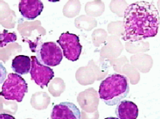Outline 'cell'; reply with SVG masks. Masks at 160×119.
Here are the masks:
<instances>
[{
	"label": "cell",
	"mask_w": 160,
	"mask_h": 119,
	"mask_svg": "<svg viewBox=\"0 0 160 119\" xmlns=\"http://www.w3.org/2000/svg\"><path fill=\"white\" fill-rule=\"evenodd\" d=\"M43 3L40 0H22L18 3V11L24 18L33 20L43 11Z\"/></svg>",
	"instance_id": "ba28073f"
},
{
	"label": "cell",
	"mask_w": 160,
	"mask_h": 119,
	"mask_svg": "<svg viewBox=\"0 0 160 119\" xmlns=\"http://www.w3.org/2000/svg\"><path fill=\"white\" fill-rule=\"evenodd\" d=\"M159 15L156 6L150 1H137L124 11L122 40L138 42L158 34Z\"/></svg>",
	"instance_id": "6da1fadb"
},
{
	"label": "cell",
	"mask_w": 160,
	"mask_h": 119,
	"mask_svg": "<svg viewBox=\"0 0 160 119\" xmlns=\"http://www.w3.org/2000/svg\"><path fill=\"white\" fill-rule=\"evenodd\" d=\"M7 69L4 67V66L0 62V84L4 82L6 78H7Z\"/></svg>",
	"instance_id": "7c38bea8"
},
{
	"label": "cell",
	"mask_w": 160,
	"mask_h": 119,
	"mask_svg": "<svg viewBox=\"0 0 160 119\" xmlns=\"http://www.w3.org/2000/svg\"><path fill=\"white\" fill-rule=\"evenodd\" d=\"M130 91L128 78L122 74L108 76L100 83L98 94L108 106H115L128 95Z\"/></svg>",
	"instance_id": "7a4b0ae2"
},
{
	"label": "cell",
	"mask_w": 160,
	"mask_h": 119,
	"mask_svg": "<svg viewBox=\"0 0 160 119\" xmlns=\"http://www.w3.org/2000/svg\"><path fill=\"white\" fill-rule=\"evenodd\" d=\"M36 58L41 64L49 67L59 65L63 55L59 46L54 42H47L40 44L36 49Z\"/></svg>",
	"instance_id": "277c9868"
},
{
	"label": "cell",
	"mask_w": 160,
	"mask_h": 119,
	"mask_svg": "<svg viewBox=\"0 0 160 119\" xmlns=\"http://www.w3.org/2000/svg\"><path fill=\"white\" fill-rule=\"evenodd\" d=\"M28 92V86L25 79L18 74L11 73L8 74L7 79H5L2 84L0 96L7 100L21 102Z\"/></svg>",
	"instance_id": "3957f363"
},
{
	"label": "cell",
	"mask_w": 160,
	"mask_h": 119,
	"mask_svg": "<svg viewBox=\"0 0 160 119\" xmlns=\"http://www.w3.org/2000/svg\"><path fill=\"white\" fill-rule=\"evenodd\" d=\"M0 119H15V117L11 114H7V113L0 112Z\"/></svg>",
	"instance_id": "4fadbf2b"
},
{
	"label": "cell",
	"mask_w": 160,
	"mask_h": 119,
	"mask_svg": "<svg viewBox=\"0 0 160 119\" xmlns=\"http://www.w3.org/2000/svg\"><path fill=\"white\" fill-rule=\"evenodd\" d=\"M17 40V35L15 32H8L4 30L0 33V47H4L10 42H14Z\"/></svg>",
	"instance_id": "8fae6325"
},
{
	"label": "cell",
	"mask_w": 160,
	"mask_h": 119,
	"mask_svg": "<svg viewBox=\"0 0 160 119\" xmlns=\"http://www.w3.org/2000/svg\"><path fill=\"white\" fill-rule=\"evenodd\" d=\"M31 59V68L30 74L31 79L41 88H45L48 87L50 81L54 78V71L51 67L40 63L39 61L37 59L36 56H32Z\"/></svg>",
	"instance_id": "8992f818"
},
{
	"label": "cell",
	"mask_w": 160,
	"mask_h": 119,
	"mask_svg": "<svg viewBox=\"0 0 160 119\" xmlns=\"http://www.w3.org/2000/svg\"><path fill=\"white\" fill-rule=\"evenodd\" d=\"M31 68V59L26 55H17L12 60L11 69L18 75H25L30 73Z\"/></svg>",
	"instance_id": "30bf717a"
},
{
	"label": "cell",
	"mask_w": 160,
	"mask_h": 119,
	"mask_svg": "<svg viewBox=\"0 0 160 119\" xmlns=\"http://www.w3.org/2000/svg\"><path fill=\"white\" fill-rule=\"evenodd\" d=\"M115 114L118 119H137L138 108L135 102L122 100L117 105Z\"/></svg>",
	"instance_id": "9c48e42d"
},
{
	"label": "cell",
	"mask_w": 160,
	"mask_h": 119,
	"mask_svg": "<svg viewBox=\"0 0 160 119\" xmlns=\"http://www.w3.org/2000/svg\"><path fill=\"white\" fill-rule=\"evenodd\" d=\"M105 119H118V117H106Z\"/></svg>",
	"instance_id": "5bb4252c"
},
{
	"label": "cell",
	"mask_w": 160,
	"mask_h": 119,
	"mask_svg": "<svg viewBox=\"0 0 160 119\" xmlns=\"http://www.w3.org/2000/svg\"><path fill=\"white\" fill-rule=\"evenodd\" d=\"M62 51V55L71 62L78 60L82 52V46L79 42V37L75 34L65 32L61 34L57 41Z\"/></svg>",
	"instance_id": "5b68a950"
},
{
	"label": "cell",
	"mask_w": 160,
	"mask_h": 119,
	"mask_svg": "<svg viewBox=\"0 0 160 119\" xmlns=\"http://www.w3.org/2000/svg\"><path fill=\"white\" fill-rule=\"evenodd\" d=\"M51 119H81V112L74 103L63 102L53 108Z\"/></svg>",
	"instance_id": "52a82bcc"
}]
</instances>
